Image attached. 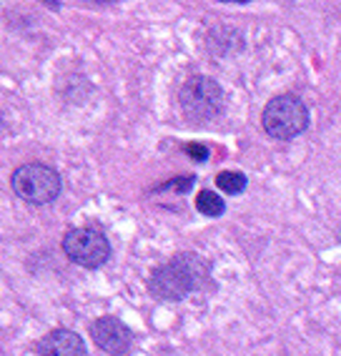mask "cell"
<instances>
[{
	"label": "cell",
	"mask_w": 341,
	"mask_h": 356,
	"mask_svg": "<svg viewBox=\"0 0 341 356\" xmlns=\"http://www.w3.org/2000/svg\"><path fill=\"white\" fill-rule=\"evenodd\" d=\"M178 103L189 121H214L223 111V88L209 76H191L178 90Z\"/></svg>",
	"instance_id": "obj_3"
},
{
	"label": "cell",
	"mask_w": 341,
	"mask_h": 356,
	"mask_svg": "<svg viewBox=\"0 0 341 356\" xmlns=\"http://www.w3.org/2000/svg\"><path fill=\"white\" fill-rule=\"evenodd\" d=\"M191 186H193V176H184V178H176V181H168V184H164L158 191H166V188H173V191H189Z\"/></svg>",
	"instance_id": "obj_10"
},
{
	"label": "cell",
	"mask_w": 341,
	"mask_h": 356,
	"mask_svg": "<svg viewBox=\"0 0 341 356\" xmlns=\"http://www.w3.org/2000/svg\"><path fill=\"white\" fill-rule=\"evenodd\" d=\"M196 209L203 216H221L226 206H223V198L216 191H201L196 196Z\"/></svg>",
	"instance_id": "obj_8"
},
{
	"label": "cell",
	"mask_w": 341,
	"mask_h": 356,
	"mask_svg": "<svg viewBox=\"0 0 341 356\" xmlns=\"http://www.w3.org/2000/svg\"><path fill=\"white\" fill-rule=\"evenodd\" d=\"M90 337H93L98 349H103L106 354H113V356H126L133 341L131 329L116 316L95 318L93 326H90Z\"/></svg>",
	"instance_id": "obj_6"
},
{
	"label": "cell",
	"mask_w": 341,
	"mask_h": 356,
	"mask_svg": "<svg viewBox=\"0 0 341 356\" xmlns=\"http://www.w3.org/2000/svg\"><path fill=\"white\" fill-rule=\"evenodd\" d=\"M261 123H264V131L271 138L289 140L306 131V126H309V111H306V106H303V101L299 96L281 93V96L271 98V101L266 103Z\"/></svg>",
	"instance_id": "obj_2"
},
{
	"label": "cell",
	"mask_w": 341,
	"mask_h": 356,
	"mask_svg": "<svg viewBox=\"0 0 341 356\" xmlns=\"http://www.w3.org/2000/svg\"><path fill=\"white\" fill-rule=\"evenodd\" d=\"M38 356H86V341L70 329H53L38 341Z\"/></svg>",
	"instance_id": "obj_7"
},
{
	"label": "cell",
	"mask_w": 341,
	"mask_h": 356,
	"mask_svg": "<svg viewBox=\"0 0 341 356\" xmlns=\"http://www.w3.org/2000/svg\"><path fill=\"white\" fill-rule=\"evenodd\" d=\"M209 261L198 254H178L158 266L148 279V289L161 301H181L191 291H198L209 284Z\"/></svg>",
	"instance_id": "obj_1"
},
{
	"label": "cell",
	"mask_w": 341,
	"mask_h": 356,
	"mask_svg": "<svg viewBox=\"0 0 341 356\" xmlns=\"http://www.w3.org/2000/svg\"><path fill=\"white\" fill-rule=\"evenodd\" d=\"M10 186L18 198L33 206H45L56 201V196L61 193V176L56 168L45 163H26L13 171Z\"/></svg>",
	"instance_id": "obj_4"
},
{
	"label": "cell",
	"mask_w": 341,
	"mask_h": 356,
	"mask_svg": "<svg viewBox=\"0 0 341 356\" xmlns=\"http://www.w3.org/2000/svg\"><path fill=\"white\" fill-rule=\"evenodd\" d=\"M63 251L73 264L83 268H98L103 266L111 256V243L106 234L90 226L83 229H70L63 238Z\"/></svg>",
	"instance_id": "obj_5"
},
{
	"label": "cell",
	"mask_w": 341,
	"mask_h": 356,
	"mask_svg": "<svg viewBox=\"0 0 341 356\" xmlns=\"http://www.w3.org/2000/svg\"><path fill=\"white\" fill-rule=\"evenodd\" d=\"M186 153H189L193 161H198V163L209 159V148L201 146V143H189V146H186Z\"/></svg>",
	"instance_id": "obj_11"
},
{
	"label": "cell",
	"mask_w": 341,
	"mask_h": 356,
	"mask_svg": "<svg viewBox=\"0 0 341 356\" xmlns=\"http://www.w3.org/2000/svg\"><path fill=\"white\" fill-rule=\"evenodd\" d=\"M216 186H219L223 193H231V196H234V193H241L246 188V176L239 171H223L216 176Z\"/></svg>",
	"instance_id": "obj_9"
}]
</instances>
